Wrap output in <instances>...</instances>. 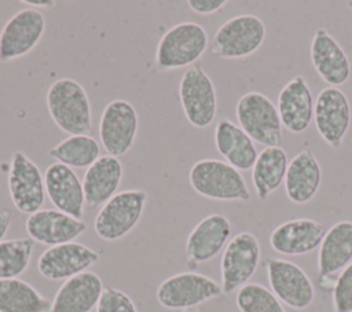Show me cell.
Listing matches in <instances>:
<instances>
[{
  "label": "cell",
  "mask_w": 352,
  "mask_h": 312,
  "mask_svg": "<svg viewBox=\"0 0 352 312\" xmlns=\"http://www.w3.org/2000/svg\"><path fill=\"white\" fill-rule=\"evenodd\" d=\"M48 113L55 125L69 136L92 131V109L84 87L73 78L55 80L45 95Z\"/></svg>",
  "instance_id": "1"
},
{
  "label": "cell",
  "mask_w": 352,
  "mask_h": 312,
  "mask_svg": "<svg viewBox=\"0 0 352 312\" xmlns=\"http://www.w3.org/2000/svg\"><path fill=\"white\" fill-rule=\"evenodd\" d=\"M188 181L197 194L213 201L248 202L252 197L243 175L216 158L197 161L190 169Z\"/></svg>",
  "instance_id": "2"
},
{
  "label": "cell",
  "mask_w": 352,
  "mask_h": 312,
  "mask_svg": "<svg viewBox=\"0 0 352 312\" xmlns=\"http://www.w3.org/2000/svg\"><path fill=\"white\" fill-rule=\"evenodd\" d=\"M209 44L205 27L197 22H182L168 29L155 49V66L160 71L190 67L204 55Z\"/></svg>",
  "instance_id": "3"
},
{
  "label": "cell",
  "mask_w": 352,
  "mask_h": 312,
  "mask_svg": "<svg viewBox=\"0 0 352 312\" xmlns=\"http://www.w3.org/2000/svg\"><path fill=\"white\" fill-rule=\"evenodd\" d=\"M238 125L264 147H280L283 125L274 102L261 92H246L235 106Z\"/></svg>",
  "instance_id": "4"
},
{
  "label": "cell",
  "mask_w": 352,
  "mask_h": 312,
  "mask_svg": "<svg viewBox=\"0 0 352 312\" xmlns=\"http://www.w3.org/2000/svg\"><path fill=\"white\" fill-rule=\"evenodd\" d=\"M147 202L144 190H124L116 192L103 203L95 217V234L103 241H118L126 236L139 223Z\"/></svg>",
  "instance_id": "5"
},
{
  "label": "cell",
  "mask_w": 352,
  "mask_h": 312,
  "mask_svg": "<svg viewBox=\"0 0 352 312\" xmlns=\"http://www.w3.org/2000/svg\"><path fill=\"white\" fill-rule=\"evenodd\" d=\"M265 25L253 14H242L221 23L212 41L210 52L220 59H242L250 56L265 40Z\"/></svg>",
  "instance_id": "6"
},
{
  "label": "cell",
  "mask_w": 352,
  "mask_h": 312,
  "mask_svg": "<svg viewBox=\"0 0 352 312\" xmlns=\"http://www.w3.org/2000/svg\"><path fill=\"white\" fill-rule=\"evenodd\" d=\"M179 99L192 126L205 129L213 124L217 113L216 88L201 66L192 65L184 70L179 84Z\"/></svg>",
  "instance_id": "7"
},
{
  "label": "cell",
  "mask_w": 352,
  "mask_h": 312,
  "mask_svg": "<svg viewBox=\"0 0 352 312\" xmlns=\"http://www.w3.org/2000/svg\"><path fill=\"white\" fill-rule=\"evenodd\" d=\"M223 294L221 285L199 272H180L166 278L157 289V301L166 309H188Z\"/></svg>",
  "instance_id": "8"
},
{
  "label": "cell",
  "mask_w": 352,
  "mask_h": 312,
  "mask_svg": "<svg viewBox=\"0 0 352 312\" xmlns=\"http://www.w3.org/2000/svg\"><path fill=\"white\" fill-rule=\"evenodd\" d=\"M260 242L252 232H239L232 236L221 256V290L231 294L249 283L260 264Z\"/></svg>",
  "instance_id": "9"
},
{
  "label": "cell",
  "mask_w": 352,
  "mask_h": 312,
  "mask_svg": "<svg viewBox=\"0 0 352 312\" xmlns=\"http://www.w3.org/2000/svg\"><path fill=\"white\" fill-rule=\"evenodd\" d=\"M264 265L271 291L282 304L302 311L314 302L315 287L300 265L278 257H267Z\"/></svg>",
  "instance_id": "10"
},
{
  "label": "cell",
  "mask_w": 352,
  "mask_h": 312,
  "mask_svg": "<svg viewBox=\"0 0 352 312\" xmlns=\"http://www.w3.org/2000/svg\"><path fill=\"white\" fill-rule=\"evenodd\" d=\"M7 186L12 205L23 214L40 210L45 202L44 175L22 151H15L11 155Z\"/></svg>",
  "instance_id": "11"
},
{
  "label": "cell",
  "mask_w": 352,
  "mask_h": 312,
  "mask_svg": "<svg viewBox=\"0 0 352 312\" xmlns=\"http://www.w3.org/2000/svg\"><path fill=\"white\" fill-rule=\"evenodd\" d=\"M139 128L136 109L124 99L107 103L99 120V139L109 155L122 157L133 146Z\"/></svg>",
  "instance_id": "12"
},
{
  "label": "cell",
  "mask_w": 352,
  "mask_h": 312,
  "mask_svg": "<svg viewBox=\"0 0 352 312\" xmlns=\"http://www.w3.org/2000/svg\"><path fill=\"white\" fill-rule=\"evenodd\" d=\"M45 32L41 11L26 7L15 12L0 32V62H12L36 48Z\"/></svg>",
  "instance_id": "13"
},
{
  "label": "cell",
  "mask_w": 352,
  "mask_h": 312,
  "mask_svg": "<svg viewBox=\"0 0 352 312\" xmlns=\"http://www.w3.org/2000/svg\"><path fill=\"white\" fill-rule=\"evenodd\" d=\"M352 113L346 95L336 87L323 88L314 106V122L319 136L333 148H338L351 126Z\"/></svg>",
  "instance_id": "14"
},
{
  "label": "cell",
  "mask_w": 352,
  "mask_h": 312,
  "mask_svg": "<svg viewBox=\"0 0 352 312\" xmlns=\"http://www.w3.org/2000/svg\"><path fill=\"white\" fill-rule=\"evenodd\" d=\"M98 260L96 250L73 241L45 249L37 260V269L48 280H66L87 271Z\"/></svg>",
  "instance_id": "15"
},
{
  "label": "cell",
  "mask_w": 352,
  "mask_h": 312,
  "mask_svg": "<svg viewBox=\"0 0 352 312\" xmlns=\"http://www.w3.org/2000/svg\"><path fill=\"white\" fill-rule=\"evenodd\" d=\"M231 231V223L224 214L212 213L204 217L187 236V264L195 267L214 258L227 246Z\"/></svg>",
  "instance_id": "16"
},
{
  "label": "cell",
  "mask_w": 352,
  "mask_h": 312,
  "mask_svg": "<svg viewBox=\"0 0 352 312\" xmlns=\"http://www.w3.org/2000/svg\"><path fill=\"white\" fill-rule=\"evenodd\" d=\"M29 238L47 246L73 242L87 231V223L58 209H40L28 216L25 223Z\"/></svg>",
  "instance_id": "17"
},
{
  "label": "cell",
  "mask_w": 352,
  "mask_h": 312,
  "mask_svg": "<svg viewBox=\"0 0 352 312\" xmlns=\"http://www.w3.org/2000/svg\"><path fill=\"white\" fill-rule=\"evenodd\" d=\"M309 58L319 77L329 84V87L338 88L351 77V62L344 48L324 27L315 30Z\"/></svg>",
  "instance_id": "18"
},
{
  "label": "cell",
  "mask_w": 352,
  "mask_h": 312,
  "mask_svg": "<svg viewBox=\"0 0 352 312\" xmlns=\"http://www.w3.org/2000/svg\"><path fill=\"white\" fill-rule=\"evenodd\" d=\"M44 184L55 209L74 219H82L85 205L82 183L72 168L60 162L51 164L44 170Z\"/></svg>",
  "instance_id": "19"
},
{
  "label": "cell",
  "mask_w": 352,
  "mask_h": 312,
  "mask_svg": "<svg viewBox=\"0 0 352 312\" xmlns=\"http://www.w3.org/2000/svg\"><path fill=\"white\" fill-rule=\"evenodd\" d=\"M324 234V225L316 220L292 219L272 230L270 245L279 254L302 256L318 249Z\"/></svg>",
  "instance_id": "20"
},
{
  "label": "cell",
  "mask_w": 352,
  "mask_h": 312,
  "mask_svg": "<svg viewBox=\"0 0 352 312\" xmlns=\"http://www.w3.org/2000/svg\"><path fill=\"white\" fill-rule=\"evenodd\" d=\"M314 106L311 88L302 76L293 77L278 95L276 109L280 122L292 133L307 131L314 120Z\"/></svg>",
  "instance_id": "21"
},
{
  "label": "cell",
  "mask_w": 352,
  "mask_h": 312,
  "mask_svg": "<svg viewBox=\"0 0 352 312\" xmlns=\"http://www.w3.org/2000/svg\"><path fill=\"white\" fill-rule=\"evenodd\" d=\"M103 289L98 274L84 271L60 285L51 301L50 312H91L96 309Z\"/></svg>",
  "instance_id": "22"
},
{
  "label": "cell",
  "mask_w": 352,
  "mask_h": 312,
  "mask_svg": "<svg viewBox=\"0 0 352 312\" xmlns=\"http://www.w3.org/2000/svg\"><path fill=\"white\" fill-rule=\"evenodd\" d=\"M320 183L322 168L312 150L304 148L289 161L283 184L290 202L308 203L316 195Z\"/></svg>",
  "instance_id": "23"
},
{
  "label": "cell",
  "mask_w": 352,
  "mask_h": 312,
  "mask_svg": "<svg viewBox=\"0 0 352 312\" xmlns=\"http://www.w3.org/2000/svg\"><path fill=\"white\" fill-rule=\"evenodd\" d=\"M352 263V221L341 220L324 234L318 253V275L324 280Z\"/></svg>",
  "instance_id": "24"
},
{
  "label": "cell",
  "mask_w": 352,
  "mask_h": 312,
  "mask_svg": "<svg viewBox=\"0 0 352 312\" xmlns=\"http://www.w3.org/2000/svg\"><path fill=\"white\" fill-rule=\"evenodd\" d=\"M122 180V164L117 157L100 155L82 177L85 203L89 208L102 206L118 190Z\"/></svg>",
  "instance_id": "25"
},
{
  "label": "cell",
  "mask_w": 352,
  "mask_h": 312,
  "mask_svg": "<svg viewBox=\"0 0 352 312\" xmlns=\"http://www.w3.org/2000/svg\"><path fill=\"white\" fill-rule=\"evenodd\" d=\"M214 146L227 164L239 172L253 168L257 148L250 136L230 120H220L214 128Z\"/></svg>",
  "instance_id": "26"
},
{
  "label": "cell",
  "mask_w": 352,
  "mask_h": 312,
  "mask_svg": "<svg viewBox=\"0 0 352 312\" xmlns=\"http://www.w3.org/2000/svg\"><path fill=\"white\" fill-rule=\"evenodd\" d=\"M289 165L287 154L282 147H264L252 168V181L257 198L264 202L285 181Z\"/></svg>",
  "instance_id": "27"
},
{
  "label": "cell",
  "mask_w": 352,
  "mask_h": 312,
  "mask_svg": "<svg viewBox=\"0 0 352 312\" xmlns=\"http://www.w3.org/2000/svg\"><path fill=\"white\" fill-rule=\"evenodd\" d=\"M51 302L30 283L0 279V312H50Z\"/></svg>",
  "instance_id": "28"
},
{
  "label": "cell",
  "mask_w": 352,
  "mask_h": 312,
  "mask_svg": "<svg viewBox=\"0 0 352 312\" xmlns=\"http://www.w3.org/2000/svg\"><path fill=\"white\" fill-rule=\"evenodd\" d=\"M48 157L69 168H89L100 157V144L89 135H72L50 148Z\"/></svg>",
  "instance_id": "29"
},
{
  "label": "cell",
  "mask_w": 352,
  "mask_h": 312,
  "mask_svg": "<svg viewBox=\"0 0 352 312\" xmlns=\"http://www.w3.org/2000/svg\"><path fill=\"white\" fill-rule=\"evenodd\" d=\"M34 243L32 238L3 239L0 242V279H15L28 269Z\"/></svg>",
  "instance_id": "30"
},
{
  "label": "cell",
  "mask_w": 352,
  "mask_h": 312,
  "mask_svg": "<svg viewBox=\"0 0 352 312\" xmlns=\"http://www.w3.org/2000/svg\"><path fill=\"white\" fill-rule=\"evenodd\" d=\"M235 302L241 312H286L270 289L254 282H249L236 290Z\"/></svg>",
  "instance_id": "31"
},
{
  "label": "cell",
  "mask_w": 352,
  "mask_h": 312,
  "mask_svg": "<svg viewBox=\"0 0 352 312\" xmlns=\"http://www.w3.org/2000/svg\"><path fill=\"white\" fill-rule=\"evenodd\" d=\"M331 298L334 312H352V263L338 274Z\"/></svg>",
  "instance_id": "32"
},
{
  "label": "cell",
  "mask_w": 352,
  "mask_h": 312,
  "mask_svg": "<svg viewBox=\"0 0 352 312\" xmlns=\"http://www.w3.org/2000/svg\"><path fill=\"white\" fill-rule=\"evenodd\" d=\"M96 312H138V308L126 293L107 286L99 298Z\"/></svg>",
  "instance_id": "33"
},
{
  "label": "cell",
  "mask_w": 352,
  "mask_h": 312,
  "mask_svg": "<svg viewBox=\"0 0 352 312\" xmlns=\"http://www.w3.org/2000/svg\"><path fill=\"white\" fill-rule=\"evenodd\" d=\"M227 4V0H188L187 5L191 11L199 14V15H210Z\"/></svg>",
  "instance_id": "34"
},
{
  "label": "cell",
  "mask_w": 352,
  "mask_h": 312,
  "mask_svg": "<svg viewBox=\"0 0 352 312\" xmlns=\"http://www.w3.org/2000/svg\"><path fill=\"white\" fill-rule=\"evenodd\" d=\"M11 220H12L11 212L7 210V209H1L0 210V242L3 241L6 234L8 232L10 225H11Z\"/></svg>",
  "instance_id": "35"
},
{
  "label": "cell",
  "mask_w": 352,
  "mask_h": 312,
  "mask_svg": "<svg viewBox=\"0 0 352 312\" xmlns=\"http://www.w3.org/2000/svg\"><path fill=\"white\" fill-rule=\"evenodd\" d=\"M25 5H30L32 8H52L56 5L55 0H22Z\"/></svg>",
  "instance_id": "36"
},
{
  "label": "cell",
  "mask_w": 352,
  "mask_h": 312,
  "mask_svg": "<svg viewBox=\"0 0 352 312\" xmlns=\"http://www.w3.org/2000/svg\"><path fill=\"white\" fill-rule=\"evenodd\" d=\"M346 5L352 10V0H348V1H346Z\"/></svg>",
  "instance_id": "37"
}]
</instances>
